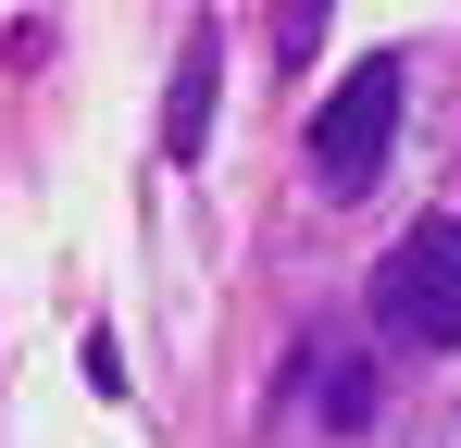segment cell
I'll list each match as a JSON object with an SVG mask.
<instances>
[{
	"label": "cell",
	"instance_id": "1",
	"mask_svg": "<svg viewBox=\"0 0 461 448\" xmlns=\"http://www.w3.org/2000/svg\"><path fill=\"white\" fill-rule=\"evenodd\" d=\"M375 311H386V336H411V349H461V212H424L375 262Z\"/></svg>",
	"mask_w": 461,
	"mask_h": 448
},
{
	"label": "cell",
	"instance_id": "2",
	"mask_svg": "<svg viewBox=\"0 0 461 448\" xmlns=\"http://www.w3.org/2000/svg\"><path fill=\"white\" fill-rule=\"evenodd\" d=\"M386 138H399V50H362V63L337 75V100L312 112V175L337 200H362L386 175Z\"/></svg>",
	"mask_w": 461,
	"mask_h": 448
},
{
	"label": "cell",
	"instance_id": "3",
	"mask_svg": "<svg viewBox=\"0 0 461 448\" xmlns=\"http://www.w3.org/2000/svg\"><path fill=\"white\" fill-rule=\"evenodd\" d=\"M212 75H225V38H212V25H187L175 87H162V162H200V149H212Z\"/></svg>",
	"mask_w": 461,
	"mask_h": 448
},
{
	"label": "cell",
	"instance_id": "4",
	"mask_svg": "<svg viewBox=\"0 0 461 448\" xmlns=\"http://www.w3.org/2000/svg\"><path fill=\"white\" fill-rule=\"evenodd\" d=\"M312 399H324L312 424H337V436H362V424H375V362H324V373H312Z\"/></svg>",
	"mask_w": 461,
	"mask_h": 448
},
{
	"label": "cell",
	"instance_id": "5",
	"mask_svg": "<svg viewBox=\"0 0 461 448\" xmlns=\"http://www.w3.org/2000/svg\"><path fill=\"white\" fill-rule=\"evenodd\" d=\"M312 25H324V0H287V13H275V63H287V75L312 63Z\"/></svg>",
	"mask_w": 461,
	"mask_h": 448
}]
</instances>
